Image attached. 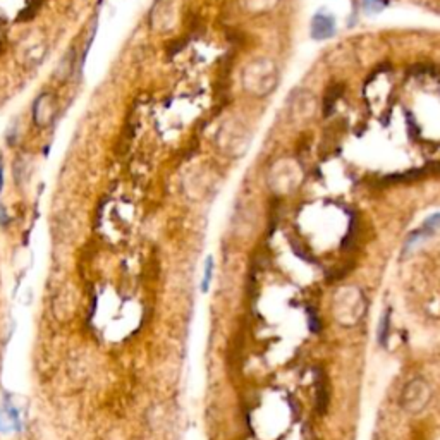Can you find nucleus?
<instances>
[{"label":"nucleus","instance_id":"nucleus-1","mask_svg":"<svg viewBox=\"0 0 440 440\" xmlns=\"http://www.w3.org/2000/svg\"><path fill=\"white\" fill-rule=\"evenodd\" d=\"M365 310L361 293L354 287H346L336 294L334 313L343 325H354L361 318Z\"/></svg>","mask_w":440,"mask_h":440},{"label":"nucleus","instance_id":"nucleus-2","mask_svg":"<svg viewBox=\"0 0 440 440\" xmlns=\"http://www.w3.org/2000/svg\"><path fill=\"white\" fill-rule=\"evenodd\" d=\"M430 401V387L426 382L416 380L409 382L401 394V406L408 413H419Z\"/></svg>","mask_w":440,"mask_h":440},{"label":"nucleus","instance_id":"nucleus-4","mask_svg":"<svg viewBox=\"0 0 440 440\" xmlns=\"http://www.w3.org/2000/svg\"><path fill=\"white\" fill-rule=\"evenodd\" d=\"M213 269H215V262H213V256H206L205 260V272H203V280H201V291L206 293L212 284L213 279Z\"/></svg>","mask_w":440,"mask_h":440},{"label":"nucleus","instance_id":"nucleus-5","mask_svg":"<svg viewBox=\"0 0 440 440\" xmlns=\"http://www.w3.org/2000/svg\"><path fill=\"white\" fill-rule=\"evenodd\" d=\"M341 91H343V88L334 86V88H330V91L327 93V98H325V114H327V116H328V112H332L330 108H334L336 101L339 100Z\"/></svg>","mask_w":440,"mask_h":440},{"label":"nucleus","instance_id":"nucleus-3","mask_svg":"<svg viewBox=\"0 0 440 440\" xmlns=\"http://www.w3.org/2000/svg\"><path fill=\"white\" fill-rule=\"evenodd\" d=\"M336 33V21H334L332 16L317 14L313 18V28H311V35L317 40H327Z\"/></svg>","mask_w":440,"mask_h":440}]
</instances>
